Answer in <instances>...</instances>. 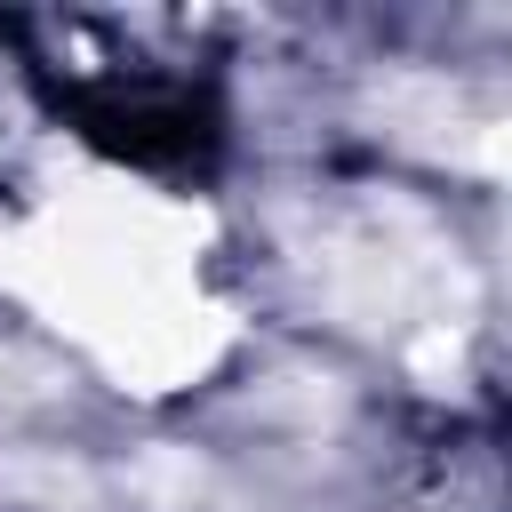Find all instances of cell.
<instances>
[{"label": "cell", "instance_id": "cell-1", "mask_svg": "<svg viewBox=\"0 0 512 512\" xmlns=\"http://www.w3.org/2000/svg\"><path fill=\"white\" fill-rule=\"evenodd\" d=\"M40 88L56 96V112L88 144H104L136 168H160V176H200L224 144L216 96L192 88V80H152V72L120 80L112 72V80H40Z\"/></svg>", "mask_w": 512, "mask_h": 512}]
</instances>
